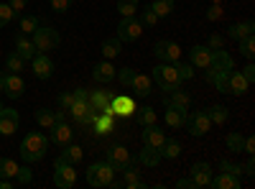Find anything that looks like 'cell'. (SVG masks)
I'll return each instance as SVG.
<instances>
[{"label":"cell","mask_w":255,"mask_h":189,"mask_svg":"<svg viewBox=\"0 0 255 189\" xmlns=\"http://www.w3.org/2000/svg\"><path fill=\"white\" fill-rule=\"evenodd\" d=\"M46 149H49V138L44 133H38V131H31L23 138V143H20V159H23L26 164L41 161L46 156Z\"/></svg>","instance_id":"obj_1"},{"label":"cell","mask_w":255,"mask_h":189,"mask_svg":"<svg viewBox=\"0 0 255 189\" xmlns=\"http://www.w3.org/2000/svg\"><path fill=\"white\" fill-rule=\"evenodd\" d=\"M115 174L118 172L113 169L108 161H97V164H92L87 169V182H90V187H110Z\"/></svg>","instance_id":"obj_2"},{"label":"cell","mask_w":255,"mask_h":189,"mask_svg":"<svg viewBox=\"0 0 255 189\" xmlns=\"http://www.w3.org/2000/svg\"><path fill=\"white\" fill-rule=\"evenodd\" d=\"M153 79L158 82V87L161 90H166V92H174L179 85H181V77H179V72H176V67L174 64H158L156 69H153Z\"/></svg>","instance_id":"obj_3"},{"label":"cell","mask_w":255,"mask_h":189,"mask_svg":"<svg viewBox=\"0 0 255 189\" xmlns=\"http://www.w3.org/2000/svg\"><path fill=\"white\" fill-rule=\"evenodd\" d=\"M33 44H36V51H51V49H56L59 44H61V36H59V31L56 28H36L33 31Z\"/></svg>","instance_id":"obj_4"},{"label":"cell","mask_w":255,"mask_h":189,"mask_svg":"<svg viewBox=\"0 0 255 189\" xmlns=\"http://www.w3.org/2000/svg\"><path fill=\"white\" fill-rule=\"evenodd\" d=\"M69 115L77 120V123H84V125H92V120L100 115V110L95 108V105L90 100H74L69 105Z\"/></svg>","instance_id":"obj_5"},{"label":"cell","mask_w":255,"mask_h":189,"mask_svg":"<svg viewBox=\"0 0 255 189\" xmlns=\"http://www.w3.org/2000/svg\"><path fill=\"white\" fill-rule=\"evenodd\" d=\"M54 182L61 189H72L77 184V169H74V164H64V161L56 159V164H54Z\"/></svg>","instance_id":"obj_6"},{"label":"cell","mask_w":255,"mask_h":189,"mask_svg":"<svg viewBox=\"0 0 255 189\" xmlns=\"http://www.w3.org/2000/svg\"><path fill=\"white\" fill-rule=\"evenodd\" d=\"M184 125L189 128L191 136H204V133H209V128H212V120H209L207 110H197V113L186 115V123H184Z\"/></svg>","instance_id":"obj_7"},{"label":"cell","mask_w":255,"mask_h":189,"mask_svg":"<svg viewBox=\"0 0 255 189\" xmlns=\"http://www.w3.org/2000/svg\"><path fill=\"white\" fill-rule=\"evenodd\" d=\"M140 31H143L140 20L133 18V15L123 18L120 23H118V38H120V41H135V38L140 36Z\"/></svg>","instance_id":"obj_8"},{"label":"cell","mask_w":255,"mask_h":189,"mask_svg":"<svg viewBox=\"0 0 255 189\" xmlns=\"http://www.w3.org/2000/svg\"><path fill=\"white\" fill-rule=\"evenodd\" d=\"M110 115H133L135 113V100L133 97H128V95H118V97H110V108H108Z\"/></svg>","instance_id":"obj_9"},{"label":"cell","mask_w":255,"mask_h":189,"mask_svg":"<svg viewBox=\"0 0 255 189\" xmlns=\"http://www.w3.org/2000/svg\"><path fill=\"white\" fill-rule=\"evenodd\" d=\"M108 164L113 166L115 172H123L125 166H130V164H133L130 151H128L125 146H113V149L108 151Z\"/></svg>","instance_id":"obj_10"},{"label":"cell","mask_w":255,"mask_h":189,"mask_svg":"<svg viewBox=\"0 0 255 189\" xmlns=\"http://www.w3.org/2000/svg\"><path fill=\"white\" fill-rule=\"evenodd\" d=\"M153 51H156V56L158 59H163V61H179V56H181V49H179V44H174V41H158V44L153 46Z\"/></svg>","instance_id":"obj_11"},{"label":"cell","mask_w":255,"mask_h":189,"mask_svg":"<svg viewBox=\"0 0 255 189\" xmlns=\"http://www.w3.org/2000/svg\"><path fill=\"white\" fill-rule=\"evenodd\" d=\"M23 90H26V82L20 79V74H5L3 77V92L10 97V100H15V97H20L23 95Z\"/></svg>","instance_id":"obj_12"},{"label":"cell","mask_w":255,"mask_h":189,"mask_svg":"<svg viewBox=\"0 0 255 189\" xmlns=\"http://www.w3.org/2000/svg\"><path fill=\"white\" fill-rule=\"evenodd\" d=\"M31 61H33V74H36L38 79H49V77L54 74V61H51V56H46L44 51L36 54Z\"/></svg>","instance_id":"obj_13"},{"label":"cell","mask_w":255,"mask_h":189,"mask_svg":"<svg viewBox=\"0 0 255 189\" xmlns=\"http://www.w3.org/2000/svg\"><path fill=\"white\" fill-rule=\"evenodd\" d=\"M250 90V85L245 82V77L235 69H227V95H245Z\"/></svg>","instance_id":"obj_14"},{"label":"cell","mask_w":255,"mask_h":189,"mask_svg":"<svg viewBox=\"0 0 255 189\" xmlns=\"http://www.w3.org/2000/svg\"><path fill=\"white\" fill-rule=\"evenodd\" d=\"M110 187H125V189H138V187H143V182H140V177H138V172H135V166L130 164V166H125L123 169V179H113V184Z\"/></svg>","instance_id":"obj_15"},{"label":"cell","mask_w":255,"mask_h":189,"mask_svg":"<svg viewBox=\"0 0 255 189\" xmlns=\"http://www.w3.org/2000/svg\"><path fill=\"white\" fill-rule=\"evenodd\" d=\"M209 59H212V49L209 46H194L189 51V64L191 67H199V69H207L209 67Z\"/></svg>","instance_id":"obj_16"},{"label":"cell","mask_w":255,"mask_h":189,"mask_svg":"<svg viewBox=\"0 0 255 189\" xmlns=\"http://www.w3.org/2000/svg\"><path fill=\"white\" fill-rule=\"evenodd\" d=\"M189 179L194 182V187H209V179H212V166H209V164H204V161L194 164V166H191V177H189Z\"/></svg>","instance_id":"obj_17"},{"label":"cell","mask_w":255,"mask_h":189,"mask_svg":"<svg viewBox=\"0 0 255 189\" xmlns=\"http://www.w3.org/2000/svg\"><path fill=\"white\" fill-rule=\"evenodd\" d=\"M18 113L15 110H10V108H3L0 110V133L3 136H10V133H15V128H18Z\"/></svg>","instance_id":"obj_18"},{"label":"cell","mask_w":255,"mask_h":189,"mask_svg":"<svg viewBox=\"0 0 255 189\" xmlns=\"http://www.w3.org/2000/svg\"><path fill=\"white\" fill-rule=\"evenodd\" d=\"M209 187H215V189H240V177L230 174V172H220V177L209 179Z\"/></svg>","instance_id":"obj_19"},{"label":"cell","mask_w":255,"mask_h":189,"mask_svg":"<svg viewBox=\"0 0 255 189\" xmlns=\"http://www.w3.org/2000/svg\"><path fill=\"white\" fill-rule=\"evenodd\" d=\"M15 54H18L20 59H26V61L36 56V44H33L26 33H18V36H15Z\"/></svg>","instance_id":"obj_20"},{"label":"cell","mask_w":255,"mask_h":189,"mask_svg":"<svg viewBox=\"0 0 255 189\" xmlns=\"http://www.w3.org/2000/svg\"><path fill=\"white\" fill-rule=\"evenodd\" d=\"M72 136H74V131H72L64 120L51 125V141H54L56 146H67V143L72 141Z\"/></svg>","instance_id":"obj_21"},{"label":"cell","mask_w":255,"mask_h":189,"mask_svg":"<svg viewBox=\"0 0 255 189\" xmlns=\"http://www.w3.org/2000/svg\"><path fill=\"white\" fill-rule=\"evenodd\" d=\"M209 69H217V72L232 69V56L225 49H215L212 51V59H209Z\"/></svg>","instance_id":"obj_22"},{"label":"cell","mask_w":255,"mask_h":189,"mask_svg":"<svg viewBox=\"0 0 255 189\" xmlns=\"http://www.w3.org/2000/svg\"><path fill=\"white\" fill-rule=\"evenodd\" d=\"M143 128H145L143 131V143L145 146H153V149H161L163 141H166V133L156 128V123L153 125H143Z\"/></svg>","instance_id":"obj_23"},{"label":"cell","mask_w":255,"mask_h":189,"mask_svg":"<svg viewBox=\"0 0 255 189\" xmlns=\"http://www.w3.org/2000/svg\"><path fill=\"white\" fill-rule=\"evenodd\" d=\"M184 123H186V108L166 105V125H171V128H181Z\"/></svg>","instance_id":"obj_24"},{"label":"cell","mask_w":255,"mask_h":189,"mask_svg":"<svg viewBox=\"0 0 255 189\" xmlns=\"http://www.w3.org/2000/svg\"><path fill=\"white\" fill-rule=\"evenodd\" d=\"M115 67L110 64V61H100V64L95 67V72H92V77L97 79V82H102V85H108V82H113L115 79Z\"/></svg>","instance_id":"obj_25"},{"label":"cell","mask_w":255,"mask_h":189,"mask_svg":"<svg viewBox=\"0 0 255 189\" xmlns=\"http://www.w3.org/2000/svg\"><path fill=\"white\" fill-rule=\"evenodd\" d=\"M92 125H95V131H97L100 136H108V133L115 128V115H110V113H100V115L92 120Z\"/></svg>","instance_id":"obj_26"},{"label":"cell","mask_w":255,"mask_h":189,"mask_svg":"<svg viewBox=\"0 0 255 189\" xmlns=\"http://www.w3.org/2000/svg\"><path fill=\"white\" fill-rule=\"evenodd\" d=\"M253 33H255L253 20H245V23H235V26H230V31H227V36L235 38V41H243L245 36H253Z\"/></svg>","instance_id":"obj_27"},{"label":"cell","mask_w":255,"mask_h":189,"mask_svg":"<svg viewBox=\"0 0 255 189\" xmlns=\"http://www.w3.org/2000/svg\"><path fill=\"white\" fill-rule=\"evenodd\" d=\"M138 161H140L143 166H156V164L161 161V151L153 149V146H145V143H143V151L138 154Z\"/></svg>","instance_id":"obj_28"},{"label":"cell","mask_w":255,"mask_h":189,"mask_svg":"<svg viewBox=\"0 0 255 189\" xmlns=\"http://www.w3.org/2000/svg\"><path fill=\"white\" fill-rule=\"evenodd\" d=\"M130 87H133V92L138 97H148L151 95V79H148L145 74H135L133 82H130Z\"/></svg>","instance_id":"obj_29"},{"label":"cell","mask_w":255,"mask_h":189,"mask_svg":"<svg viewBox=\"0 0 255 189\" xmlns=\"http://www.w3.org/2000/svg\"><path fill=\"white\" fill-rule=\"evenodd\" d=\"M158 151H161V159H179V154H181V143H179V141H171V138H166Z\"/></svg>","instance_id":"obj_30"},{"label":"cell","mask_w":255,"mask_h":189,"mask_svg":"<svg viewBox=\"0 0 255 189\" xmlns=\"http://www.w3.org/2000/svg\"><path fill=\"white\" fill-rule=\"evenodd\" d=\"M90 102L95 105L100 113H108V108H110V95H108V92H100V90H92V92H90Z\"/></svg>","instance_id":"obj_31"},{"label":"cell","mask_w":255,"mask_h":189,"mask_svg":"<svg viewBox=\"0 0 255 189\" xmlns=\"http://www.w3.org/2000/svg\"><path fill=\"white\" fill-rule=\"evenodd\" d=\"M207 115H209V120H212V123L222 125V123L230 118V108H225V105H212V108L207 110Z\"/></svg>","instance_id":"obj_32"},{"label":"cell","mask_w":255,"mask_h":189,"mask_svg":"<svg viewBox=\"0 0 255 189\" xmlns=\"http://www.w3.org/2000/svg\"><path fill=\"white\" fill-rule=\"evenodd\" d=\"M82 156H84V151L79 149V146H67V151L59 156V161H64V164H79Z\"/></svg>","instance_id":"obj_33"},{"label":"cell","mask_w":255,"mask_h":189,"mask_svg":"<svg viewBox=\"0 0 255 189\" xmlns=\"http://www.w3.org/2000/svg\"><path fill=\"white\" fill-rule=\"evenodd\" d=\"M151 10H153L158 18L171 15V10H174V0H153V3H151Z\"/></svg>","instance_id":"obj_34"},{"label":"cell","mask_w":255,"mask_h":189,"mask_svg":"<svg viewBox=\"0 0 255 189\" xmlns=\"http://www.w3.org/2000/svg\"><path fill=\"white\" fill-rule=\"evenodd\" d=\"M123 51V44H120V38H108L102 44V54H105V59H113V56H118Z\"/></svg>","instance_id":"obj_35"},{"label":"cell","mask_w":255,"mask_h":189,"mask_svg":"<svg viewBox=\"0 0 255 189\" xmlns=\"http://www.w3.org/2000/svg\"><path fill=\"white\" fill-rule=\"evenodd\" d=\"M18 172V164L13 159H0V179H13Z\"/></svg>","instance_id":"obj_36"},{"label":"cell","mask_w":255,"mask_h":189,"mask_svg":"<svg viewBox=\"0 0 255 189\" xmlns=\"http://www.w3.org/2000/svg\"><path fill=\"white\" fill-rule=\"evenodd\" d=\"M118 13H120L123 18L135 15V13H138V0H118Z\"/></svg>","instance_id":"obj_37"},{"label":"cell","mask_w":255,"mask_h":189,"mask_svg":"<svg viewBox=\"0 0 255 189\" xmlns=\"http://www.w3.org/2000/svg\"><path fill=\"white\" fill-rule=\"evenodd\" d=\"M189 102H191V97L186 95V92H181L179 87L174 90V95L166 100V105H176V108H189Z\"/></svg>","instance_id":"obj_38"},{"label":"cell","mask_w":255,"mask_h":189,"mask_svg":"<svg viewBox=\"0 0 255 189\" xmlns=\"http://www.w3.org/2000/svg\"><path fill=\"white\" fill-rule=\"evenodd\" d=\"M33 115H36V123H38V125H44V128H51V125L56 123V120H54V110H46V108L36 110Z\"/></svg>","instance_id":"obj_39"},{"label":"cell","mask_w":255,"mask_h":189,"mask_svg":"<svg viewBox=\"0 0 255 189\" xmlns=\"http://www.w3.org/2000/svg\"><path fill=\"white\" fill-rule=\"evenodd\" d=\"M20 187H28L31 182H33V172H31V166H18V172H15V177H13Z\"/></svg>","instance_id":"obj_40"},{"label":"cell","mask_w":255,"mask_h":189,"mask_svg":"<svg viewBox=\"0 0 255 189\" xmlns=\"http://www.w3.org/2000/svg\"><path fill=\"white\" fill-rule=\"evenodd\" d=\"M243 143H245V136H240V133H230L227 136V149L232 154H240L243 151Z\"/></svg>","instance_id":"obj_41"},{"label":"cell","mask_w":255,"mask_h":189,"mask_svg":"<svg viewBox=\"0 0 255 189\" xmlns=\"http://www.w3.org/2000/svg\"><path fill=\"white\" fill-rule=\"evenodd\" d=\"M138 123L140 125H153L156 123V110L153 108H138Z\"/></svg>","instance_id":"obj_42"},{"label":"cell","mask_w":255,"mask_h":189,"mask_svg":"<svg viewBox=\"0 0 255 189\" xmlns=\"http://www.w3.org/2000/svg\"><path fill=\"white\" fill-rule=\"evenodd\" d=\"M38 28V20H36V15H23L20 18V33H33Z\"/></svg>","instance_id":"obj_43"},{"label":"cell","mask_w":255,"mask_h":189,"mask_svg":"<svg viewBox=\"0 0 255 189\" xmlns=\"http://www.w3.org/2000/svg\"><path fill=\"white\" fill-rule=\"evenodd\" d=\"M240 54H243L245 59H253V56H255V41H253V36H245V38L240 41Z\"/></svg>","instance_id":"obj_44"},{"label":"cell","mask_w":255,"mask_h":189,"mask_svg":"<svg viewBox=\"0 0 255 189\" xmlns=\"http://www.w3.org/2000/svg\"><path fill=\"white\" fill-rule=\"evenodd\" d=\"M13 8L8 5V3H0V28H5L8 23H10V20H13Z\"/></svg>","instance_id":"obj_45"},{"label":"cell","mask_w":255,"mask_h":189,"mask_svg":"<svg viewBox=\"0 0 255 189\" xmlns=\"http://www.w3.org/2000/svg\"><path fill=\"white\" fill-rule=\"evenodd\" d=\"M5 64H8V69H10L13 74H18L20 69H23V64H26V59H20V56H18V54L13 51V54L8 56V61H5Z\"/></svg>","instance_id":"obj_46"},{"label":"cell","mask_w":255,"mask_h":189,"mask_svg":"<svg viewBox=\"0 0 255 189\" xmlns=\"http://www.w3.org/2000/svg\"><path fill=\"white\" fill-rule=\"evenodd\" d=\"M138 20H140V26H156V23H158V15H156L151 8H145V10L140 13Z\"/></svg>","instance_id":"obj_47"},{"label":"cell","mask_w":255,"mask_h":189,"mask_svg":"<svg viewBox=\"0 0 255 189\" xmlns=\"http://www.w3.org/2000/svg\"><path fill=\"white\" fill-rule=\"evenodd\" d=\"M133 77H135V69H130V67L120 69V74H118V79H120V85H123V87H130Z\"/></svg>","instance_id":"obj_48"},{"label":"cell","mask_w":255,"mask_h":189,"mask_svg":"<svg viewBox=\"0 0 255 189\" xmlns=\"http://www.w3.org/2000/svg\"><path fill=\"white\" fill-rule=\"evenodd\" d=\"M176 72H179L181 82H184V79H191V77H194V67H191V64H181V61L176 64Z\"/></svg>","instance_id":"obj_49"},{"label":"cell","mask_w":255,"mask_h":189,"mask_svg":"<svg viewBox=\"0 0 255 189\" xmlns=\"http://www.w3.org/2000/svg\"><path fill=\"white\" fill-rule=\"evenodd\" d=\"M207 46H209L212 51H215V49H225V38H222L220 33H212L209 41H207Z\"/></svg>","instance_id":"obj_50"},{"label":"cell","mask_w":255,"mask_h":189,"mask_svg":"<svg viewBox=\"0 0 255 189\" xmlns=\"http://www.w3.org/2000/svg\"><path fill=\"white\" fill-rule=\"evenodd\" d=\"M220 169L222 172H230V174H243V166H235V164H230V161H220Z\"/></svg>","instance_id":"obj_51"},{"label":"cell","mask_w":255,"mask_h":189,"mask_svg":"<svg viewBox=\"0 0 255 189\" xmlns=\"http://www.w3.org/2000/svg\"><path fill=\"white\" fill-rule=\"evenodd\" d=\"M69 5H72V0H51V8H54L56 13H64V10H69Z\"/></svg>","instance_id":"obj_52"},{"label":"cell","mask_w":255,"mask_h":189,"mask_svg":"<svg viewBox=\"0 0 255 189\" xmlns=\"http://www.w3.org/2000/svg\"><path fill=\"white\" fill-rule=\"evenodd\" d=\"M222 18V8L217 3H212V8L207 10V20H220Z\"/></svg>","instance_id":"obj_53"},{"label":"cell","mask_w":255,"mask_h":189,"mask_svg":"<svg viewBox=\"0 0 255 189\" xmlns=\"http://www.w3.org/2000/svg\"><path fill=\"white\" fill-rule=\"evenodd\" d=\"M72 102H74V95H72V92H64V95L59 97V108H61V110H69Z\"/></svg>","instance_id":"obj_54"},{"label":"cell","mask_w":255,"mask_h":189,"mask_svg":"<svg viewBox=\"0 0 255 189\" xmlns=\"http://www.w3.org/2000/svg\"><path fill=\"white\" fill-rule=\"evenodd\" d=\"M240 74L245 77V82H248V85H253V82H255V64H248V67H245Z\"/></svg>","instance_id":"obj_55"},{"label":"cell","mask_w":255,"mask_h":189,"mask_svg":"<svg viewBox=\"0 0 255 189\" xmlns=\"http://www.w3.org/2000/svg\"><path fill=\"white\" fill-rule=\"evenodd\" d=\"M243 151H245L248 156H253V154H255V138H253V136H248V138H245V143H243Z\"/></svg>","instance_id":"obj_56"},{"label":"cell","mask_w":255,"mask_h":189,"mask_svg":"<svg viewBox=\"0 0 255 189\" xmlns=\"http://www.w3.org/2000/svg\"><path fill=\"white\" fill-rule=\"evenodd\" d=\"M8 5L13 8V13H20V10L28 5V0H8Z\"/></svg>","instance_id":"obj_57"},{"label":"cell","mask_w":255,"mask_h":189,"mask_svg":"<svg viewBox=\"0 0 255 189\" xmlns=\"http://www.w3.org/2000/svg\"><path fill=\"white\" fill-rule=\"evenodd\" d=\"M176 187H179V189H197L191 179H179V182H176Z\"/></svg>","instance_id":"obj_58"},{"label":"cell","mask_w":255,"mask_h":189,"mask_svg":"<svg viewBox=\"0 0 255 189\" xmlns=\"http://www.w3.org/2000/svg\"><path fill=\"white\" fill-rule=\"evenodd\" d=\"M243 172H245L248 177H253V174H255V164H253V156H250V161L243 166Z\"/></svg>","instance_id":"obj_59"},{"label":"cell","mask_w":255,"mask_h":189,"mask_svg":"<svg viewBox=\"0 0 255 189\" xmlns=\"http://www.w3.org/2000/svg\"><path fill=\"white\" fill-rule=\"evenodd\" d=\"M72 95H74V100H90V92L87 90H74Z\"/></svg>","instance_id":"obj_60"},{"label":"cell","mask_w":255,"mask_h":189,"mask_svg":"<svg viewBox=\"0 0 255 189\" xmlns=\"http://www.w3.org/2000/svg\"><path fill=\"white\" fill-rule=\"evenodd\" d=\"M15 182H10V179H0V189H10Z\"/></svg>","instance_id":"obj_61"},{"label":"cell","mask_w":255,"mask_h":189,"mask_svg":"<svg viewBox=\"0 0 255 189\" xmlns=\"http://www.w3.org/2000/svg\"><path fill=\"white\" fill-rule=\"evenodd\" d=\"M0 92H3V77H0Z\"/></svg>","instance_id":"obj_62"},{"label":"cell","mask_w":255,"mask_h":189,"mask_svg":"<svg viewBox=\"0 0 255 189\" xmlns=\"http://www.w3.org/2000/svg\"><path fill=\"white\" fill-rule=\"evenodd\" d=\"M212 3H217V5H220V3H222V0H212Z\"/></svg>","instance_id":"obj_63"},{"label":"cell","mask_w":255,"mask_h":189,"mask_svg":"<svg viewBox=\"0 0 255 189\" xmlns=\"http://www.w3.org/2000/svg\"><path fill=\"white\" fill-rule=\"evenodd\" d=\"M0 110H3V105H0Z\"/></svg>","instance_id":"obj_64"}]
</instances>
